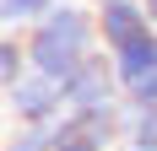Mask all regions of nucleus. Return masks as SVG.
<instances>
[{
  "label": "nucleus",
  "mask_w": 157,
  "mask_h": 151,
  "mask_svg": "<svg viewBox=\"0 0 157 151\" xmlns=\"http://www.w3.org/2000/svg\"><path fill=\"white\" fill-rule=\"evenodd\" d=\"M22 38H27L33 70L54 76V81H65L71 70H81V65L92 60V54H103L98 11L76 6V0H60V6H54V11H49L44 22H38V27H27Z\"/></svg>",
  "instance_id": "f257e3e1"
},
{
  "label": "nucleus",
  "mask_w": 157,
  "mask_h": 151,
  "mask_svg": "<svg viewBox=\"0 0 157 151\" xmlns=\"http://www.w3.org/2000/svg\"><path fill=\"white\" fill-rule=\"evenodd\" d=\"M109 60H114L125 103L130 108H157V27L119 43V49H109Z\"/></svg>",
  "instance_id": "f03ea898"
},
{
  "label": "nucleus",
  "mask_w": 157,
  "mask_h": 151,
  "mask_svg": "<svg viewBox=\"0 0 157 151\" xmlns=\"http://www.w3.org/2000/svg\"><path fill=\"white\" fill-rule=\"evenodd\" d=\"M6 113H11V124H54V119L71 113L65 108V87L44 70H27L16 87H6Z\"/></svg>",
  "instance_id": "7ed1b4c3"
},
{
  "label": "nucleus",
  "mask_w": 157,
  "mask_h": 151,
  "mask_svg": "<svg viewBox=\"0 0 157 151\" xmlns=\"http://www.w3.org/2000/svg\"><path fill=\"white\" fill-rule=\"evenodd\" d=\"M60 87H65V108H71V113H87V108L125 103V92H119V76H114L109 49H103V54H92V60L81 65V70H71Z\"/></svg>",
  "instance_id": "20e7f679"
},
{
  "label": "nucleus",
  "mask_w": 157,
  "mask_h": 151,
  "mask_svg": "<svg viewBox=\"0 0 157 151\" xmlns=\"http://www.w3.org/2000/svg\"><path fill=\"white\" fill-rule=\"evenodd\" d=\"M98 32H103V49H119L130 43V38H141V32H152V16H146L141 0H98Z\"/></svg>",
  "instance_id": "39448f33"
},
{
  "label": "nucleus",
  "mask_w": 157,
  "mask_h": 151,
  "mask_svg": "<svg viewBox=\"0 0 157 151\" xmlns=\"http://www.w3.org/2000/svg\"><path fill=\"white\" fill-rule=\"evenodd\" d=\"M119 151H157V108H130V103H125Z\"/></svg>",
  "instance_id": "423d86ee"
},
{
  "label": "nucleus",
  "mask_w": 157,
  "mask_h": 151,
  "mask_svg": "<svg viewBox=\"0 0 157 151\" xmlns=\"http://www.w3.org/2000/svg\"><path fill=\"white\" fill-rule=\"evenodd\" d=\"M54 6H60V0H0V27L6 32H27V27H38Z\"/></svg>",
  "instance_id": "0eeeda50"
},
{
  "label": "nucleus",
  "mask_w": 157,
  "mask_h": 151,
  "mask_svg": "<svg viewBox=\"0 0 157 151\" xmlns=\"http://www.w3.org/2000/svg\"><path fill=\"white\" fill-rule=\"evenodd\" d=\"M27 70H33L27 38H22V32H6V38H0V87H16Z\"/></svg>",
  "instance_id": "6e6552de"
},
{
  "label": "nucleus",
  "mask_w": 157,
  "mask_h": 151,
  "mask_svg": "<svg viewBox=\"0 0 157 151\" xmlns=\"http://www.w3.org/2000/svg\"><path fill=\"white\" fill-rule=\"evenodd\" d=\"M60 130H65V119H54V124H16L6 135V151H54Z\"/></svg>",
  "instance_id": "1a4fd4ad"
},
{
  "label": "nucleus",
  "mask_w": 157,
  "mask_h": 151,
  "mask_svg": "<svg viewBox=\"0 0 157 151\" xmlns=\"http://www.w3.org/2000/svg\"><path fill=\"white\" fill-rule=\"evenodd\" d=\"M54 151H109L98 135H87L76 124V113H65V130H60V140H54Z\"/></svg>",
  "instance_id": "9d476101"
},
{
  "label": "nucleus",
  "mask_w": 157,
  "mask_h": 151,
  "mask_svg": "<svg viewBox=\"0 0 157 151\" xmlns=\"http://www.w3.org/2000/svg\"><path fill=\"white\" fill-rule=\"evenodd\" d=\"M141 6H146V16H152V27H157V0H141Z\"/></svg>",
  "instance_id": "9b49d317"
}]
</instances>
